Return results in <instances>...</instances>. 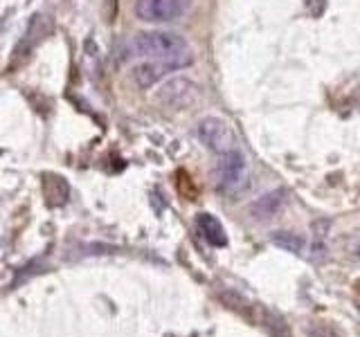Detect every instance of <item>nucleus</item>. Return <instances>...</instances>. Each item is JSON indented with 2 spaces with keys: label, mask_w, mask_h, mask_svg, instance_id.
Segmentation results:
<instances>
[{
  "label": "nucleus",
  "mask_w": 360,
  "mask_h": 337,
  "mask_svg": "<svg viewBox=\"0 0 360 337\" xmlns=\"http://www.w3.org/2000/svg\"><path fill=\"white\" fill-rule=\"evenodd\" d=\"M198 138L210 151L219 155L234 149V133L228 126V121L221 117H214V115L202 117L198 121Z\"/></svg>",
  "instance_id": "5"
},
{
  "label": "nucleus",
  "mask_w": 360,
  "mask_h": 337,
  "mask_svg": "<svg viewBox=\"0 0 360 337\" xmlns=\"http://www.w3.org/2000/svg\"><path fill=\"white\" fill-rule=\"evenodd\" d=\"M275 241H277L279 245L288 247V250H292V252H295V250H300V247H302V243H300V241H292L290 236H277Z\"/></svg>",
  "instance_id": "9"
},
{
  "label": "nucleus",
  "mask_w": 360,
  "mask_h": 337,
  "mask_svg": "<svg viewBox=\"0 0 360 337\" xmlns=\"http://www.w3.org/2000/svg\"><path fill=\"white\" fill-rule=\"evenodd\" d=\"M196 223H198V230H200L202 236H205L207 243L217 245V247L228 245V236H225L223 225L217 218H214L212 213H200Z\"/></svg>",
  "instance_id": "7"
},
{
  "label": "nucleus",
  "mask_w": 360,
  "mask_h": 337,
  "mask_svg": "<svg viewBox=\"0 0 360 337\" xmlns=\"http://www.w3.org/2000/svg\"><path fill=\"white\" fill-rule=\"evenodd\" d=\"M281 202H284V191H273V194H268L255 202L252 213L257 218H270V216H275V211L281 207Z\"/></svg>",
  "instance_id": "8"
},
{
  "label": "nucleus",
  "mask_w": 360,
  "mask_h": 337,
  "mask_svg": "<svg viewBox=\"0 0 360 337\" xmlns=\"http://www.w3.org/2000/svg\"><path fill=\"white\" fill-rule=\"evenodd\" d=\"M133 52L149 61H167L176 67H185L191 63V50L185 37L167 29H146L138 32L131 43Z\"/></svg>",
  "instance_id": "1"
},
{
  "label": "nucleus",
  "mask_w": 360,
  "mask_h": 337,
  "mask_svg": "<svg viewBox=\"0 0 360 337\" xmlns=\"http://www.w3.org/2000/svg\"><path fill=\"white\" fill-rule=\"evenodd\" d=\"M217 180H219V187L228 194H234L245 187V180H248V164H245V157L232 149L228 153H223L219 157V164H217Z\"/></svg>",
  "instance_id": "4"
},
{
  "label": "nucleus",
  "mask_w": 360,
  "mask_h": 337,
  "mask_svg": "<svg viewBox=\"0 0 360 337\" xmlns=\"http://www.w3.org/2000/svg\"><path fill=\"white\" fill-rule=\"evenodd\" d=\"M200 99V86L189 77H172L155 90V101L169 110H187Z\"/></svg>",
  "instance_id": "2"
},
{
  "label": "nucleus",
  "mask_w": 360,
  "mask_h": 337,
  "mask_svg": "<svg viewBox=\"0 0 360 337\" xmlns=\"http://www.w3.org/2000/svg\"><path fill=\"white\" fill-rule=\"evenodd\" d=\"M174 70H178L174 63H167V61H144V63L133 67L131 77H133V81L138 84L140 88H151L158 81H162V79L169 72H174Z\"/></svg>",
  "instance_id": "6"
},
{
  "label": "nucleus",
  "mask_w": 360,
  "mask_h": 337,
  "mask_svg": "<svg viewBox=\"0 0 360 337\" xmlns=\"http://www.w3.org/2000/svg\"><path fill=\"white\" fill-rule=\"evenodd\" d=\"M189 7V0H135V18L151 25L178 20Z\"/></svg>",
  "instance_id": "3"
}]
</instances>
